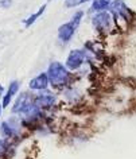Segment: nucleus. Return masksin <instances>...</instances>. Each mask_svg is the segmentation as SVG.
<instances>
[{
  "mask_svg": "<svg viewBox=\"0 0 136 159\" xmlns=\"http://www.w3.org/2000/svg\"><path fill=\"white\" fill-rule=\"evenodd\" d=\"M8 154V146H7V142L0 139V159H3L6 155Z\"/></svg>",
  "mask_w": 136,
  "mask_h": 159,
  "instance_id": "14",
  "label": "nucleus"
},
{
  "mask_svg": "<svg viewBox=\"0 0 136 159\" xmlns=\"http://www.w3.org/2000/svg\"><path fill=\"white\" fill-rule=\"evenodd\" d=\"M92 25L98 33H108L112 25V16L108 12H97L92 16Z\"/></svg>",
  "mask_w": 136,
  "mask_h": 159,
  "instance_id": "3",
  "label": "nucleus"
},
{
  "mask_svg": "<svg viewBox=\"0 0 136 159\" xmlns=\"http://www.w3.org/2000/svg\"><path fill=\"white\" fill-rule=\"evenodd\" d=\"M84 61H85V51L82 50H71L66 58L65 66L69 70H77L82 66Z\"/></svg>",
  "mask_w": 136,
  "mask_h": 159,
  "instance_id": "5",
  "label": "nucleus"
},
{
  "mask_svg": "<svg viewBox=\"0 0 136 159\" xmlns=\"http://www.w3.org/2000/svg\"><path fill=\"white\" fill-rule=\"evenodd\" d=\"M18 90H19V82L18 81H12L10 84V88H8V90H7V93L4 94V97H3V105H2L3 108H7V107L10 105L11 98L16 94Z\"/></svg>",
  "mask_w": 136,
  "mask_h": 159,
  "instance_id": "9",
  "label": "nucleus"
},
{
  "mask_svg": "<svg viewBox=\"0 0 136 159\" xmlns=\"http://www.w3.org/2000/svg\"><path fill=\"white\" fill-rule=\"evenodd\" d=\"M33 102H34V98L31 97L29 93H22L20 96L16 98V101H15V104L12 107V112L14 113H22L23 111H25L30 104H33Z\"/></svg>",
  "mask_w": 136,
  "mask_h": 159,
  "instance_id": "7",
  "label": "nucleus"
},
{
  "mask_svg": "<svg viewBox=\"0 0 136 159\" xmlns=\"http://www.w3.org/2000/svg\"><path fill=\"white\" fill-rule=\"evenodd\" d=\"M111 0H93L92 3V7H90V12H104L108 7L111 6Z\"/></svg>",
  "mask_w": 136,
  "mask_h": 159,
  "instance_id": "10",
  "label": "nucleus"
},
{
  "mask_svg": "<svg viewBox=\"0 0 136 159\" xmlns=\"http://www.w3.org/2000/svg\"><path fill=\"white\" fill-rule=\"evenodd\" d=\"M2 109H3V107H0V115H2Z\"/></svg>",
  "mask_w": 136,
  "mask_h": 159,
  "instance_id": "16",
  "label": "nucleus"
},
{
  "mask_svg": "<svg viewBox=\"0 0 136 159\" xmlns=\"http://www.w3.org/2000/svg\"><path fill=\"white\" fill-rule=\"evenodd\" d=\"M90 0H65V7L66 8H73V7H78Z\"/></svg>",
  "mask_w": 136,
  "mask_h": 159,
  "instance_id": "13",
  "label": "nucleus"
},
{
  "mask_svg": "<svg viewBox=\"0 0 136 159\" xmlns=\"http://www.w3.org/2000/svg\"><path fill=\"white\" fill-rule=\"evenodd\" d=\"M12 4V0H0V7L2 8H8Z\"/></svg>",
  "mask_w": 136,
  "mask_h": 159,
  "instance_id": "15",
  "label": "nucleus"
},
{
  "mask_svg": "<svg viewBox=\"0 0 136 159\" xmlns=\"http://www.w3.org/2000/svg\"><path fill=\"white\" fill-rule=\"evenodd\" d=\"M34 102L39 109H50L55 104V94L47 90H42L39 94L34 97Z\"/></svg>",
  "mask_w": 136,
  "mask_h": 159,
  "instance_id": "4",
  "label": "nucleus"
},
{
  "mask_svg": "<svg viewBox=\"0 0 136 159\" xmlns=\"http://www.w3.org/2000/svg\"><path fill=\"white\" fill-rule=\"evenodd\" d=\"M2 134H3V136L12 139L15 135H16V129H15V127L12 124H10L8 121H4V123H2Z\"/></svg>",
  "mask_w": 136,
  "mask_h": 159,
  "instance_id": "11",
  "label": "nucleus"
},
{
  "mask_svg": "<svg viewBox=\"0 0 136 159\" xmlns=\"http://www.w3.org/2000/svg\"><path fill=\"white\" fill-rule=\"evenodd\" d=\"M45 10H46V4H43V6L41 7V8H39V10L37 11V12L33 14L31 16H29L25 22H23V23H25V26H26V27H30L31 25H33V23H35V22H37V19H38L39 16H41V15H42L43 12H45Z\"/></svg>",
  "mask_w": 136,
  "mask_h": 159,
  "instance_id": "12",
  "label": "nucleus"
},
{
  "mask_svg": "<svg viewBox=\"0 0 136 159\" xmlns=\"http://www.w3.org/2000/svg\"><path fill=\"white\" fill-rule=\"evenodd\" d=\"M109 8L116 19H121V20H125V22L129 20V10L124 4L123 0H115V2H112Z\"/></svg>",
  "mask_w": 136,
  "mask_h": 159,
  "instance_id": "6",
  "label": "nucleus"
},
{
  "mask_svg": "<svg viewBox=\"0 0 136 159\" xmlns=\"http://www.w3.org/2000/svg\"><path fill=\"white\" fill-rule=\"evenodd\" d=\"M82 16H84V12L82 11H77L73 16H71V19L67 23H63L62 26H59L58 29V38L59 41L62 42H69L71 38L74 37L75 34V30L78 29L79 23H81L82 20Z\"/></svg>",
  "mask_w": 136,
  "mask_h": 159,
  "instance_id": "2",
  "label": "nucleus"
},
{
  "mask_svg": "<svg viewBox=\"0 0 136 159\" xmlns=\"http://www.w3.org/2000/svg\"><path fill=\"white\" fill-rule=\"evenodd\" d=\"M50 81H49V75L47 73H41L37 77H34L30 81V88L33 90H46V88L49 86Z\"/></svg>",
  "mask_w": 136,
  "mask_h": 159,
  "instance_id": "8",
  "label": "nucleus"
},
{
  "mask_svg": "<svg viewBox=\"0 0 136 159\" xmlns=\"http://www.w3.org/2000/svg\"><path fill=\"white\" fill-rule=\"evenodd\" d=\"M47 75H49L50 85L53 88L61 89V88H65L66 85H69L70 71L61 62H57V61L51 62L49 65V69H47Z\"/></svg>",
  "mask_w": 136,
  "mask_h": 159,
  "instance_id": "1",
  "label": "nucleus"
}]
</instances>
